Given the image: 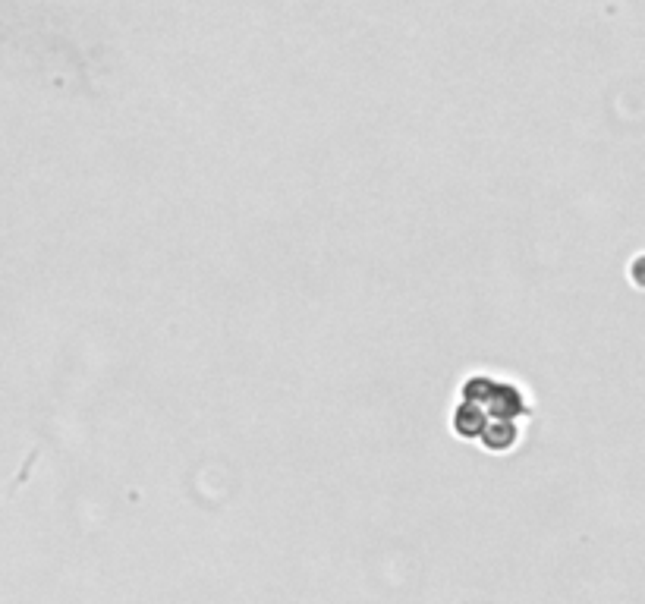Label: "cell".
I'll return each mask as SVG.
<instances>
[{"label": "cell", "instance_id": "cell-1", "mask_svg": "<svg viewBox=\"0 0 645 604\" xmlns=\"http://www.w3.org/2000/svg\"><path fill=\"white\" fill-rule=\"evenodd\" d=\"M532 403L516 381L504 375H469L454 409V435L482 444L488 453H510L523 441V425L532 419Z\"/></svg>", "mask_w": 645, "mask_h": 604}]
</instances>
